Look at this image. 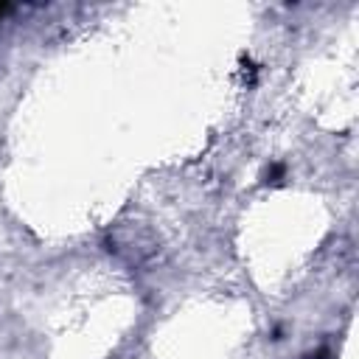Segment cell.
Returning a JSON list of instances; mask_svg holds the SVG:
<instances>
[{"instance_id": "obj_1", "label": "cell", "mask_w": 359, "mask_h": 359, "mask_svg": "<svg viewBox=\"0 0 359 359\" xmlns=\"http://www.w3.org/2000/svg\"><path fill=\"white\" fill-rule=\"evenodd\" d=\"M266 177H269L272 182H280V177H283V165H272V171H266Z\"/></svg>"}, {"instance_id": "obj_2", "label": "cell", "mask_w": 359, "mask_h": 359, "mask_svg": "<svg viewBox=\"0 0 359 359\" xmlns=\"http://www.w3.org/2000/svg\"><path fill=\"white\" fill-rule=\"evenodd\" d=\"M6 11H8V6H0V17H3V14H6Z\"/></svg>"}]
</instances>
